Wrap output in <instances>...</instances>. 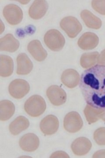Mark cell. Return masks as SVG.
<instances>
[{
    "mask_svg": "<svg viewBox=\"0 0 105 158\" xmlns=\"http://www.w3.org/2000/svg\"><path fill=\"white\" fill-rule=\"evenodd\" d=\"M85 101L91 107L105 110V66L96 65L85 70L79 83Z\"/></svg>",
    "mask_w": 105,
    "mask_h": 158,
    "instance_id": "6da1fadb",
    "label": "cell"
},
{
    "mask_svg": "<svg viewBox=\"0 0 105 158\" xmlns=\"http://www.w3.org/2000/svg\"><path fill=\"white\" fill-rule=\"evenodd\" d=\"M46 104L42 97L34 95L28 99L24 105L26 113L32 117L39 116L45 112Z\"/></svg>",
    "mask_w": 105,
    "mask_h": 158,
    "instance_id": "7a4b0ae2",
    "label": "cell"
},
{
    "mask_svg": "<svg viewBox=\"0 0 105 158\" xmlns=\"http://www.w3.org/2000/svg\"><path fill=\"white\" fill-rule=\"evenodd\" d=\"M44 41L49 48L58 52L62 49L65 45V39L60 31L52 29L48 31L44 37Z\"/></svg>",
    "mask_w": 105,
    "mask_h": 158,
    "instance_id": "3957f363",
    "label": "cell"
},
{
    "mask_svg": "<svg viewBox=\"0 0 105 158\" xmlns=\"http://www.w3.org/2000/svg\"><path fill=\"white\" fill-rule=\"evenodd\" d=\"M60 27L69 37L72 38L76 37L82 30L81 23L73 16L64 18L60 22Z\"/></svg>",
    "mask_w": 105,
    "mask_h": 158,
    "instance_id": "277c9868",
    "label": "cell"
},
{
    "mask_svg": "<svg viewBox=\"0 0 105 158\" xmlns=\"http://www.w3.org/2000/svg\"><path fill=\"white\" fill-rule=\"evenodd\" d=\"M30 85L27 81L22 79H16L9 85V90L10 95L16 99H21L30 91Z\"/></svg>",
    "mask_w": 105,
    "mask_h": 158,
    "instance_id": "5b68a950",
    "label": "cell"
},
{
    "mask_svg": "<svg viewBox=\"0 0 105 158\" xmlns=\"http://www.w3.org/2000/svg\"><path fill=\"white\" fill-rule=\"evenodd\" d=\"M82 119L78 113L73 111L66 114L64 119V127L68 132L76 133L82 127Z\"/></svg>",
    "mask_w": 105,
    "mask_h": 158,
    "instance_id": "8992f818",
    "label": "cell"
},
{
    "mask_svg": "<svg viewBox=\"0 0 105 158\" xmlns=\"http://www.w3.org/2000/svg\"><path fill=\"white\" fill-rule=\"evenodd\" d=\"M3 15L7 21L11 25L18 24L23 18L22 10L14 4L6 6L3 10Z\"/></svg>",
    "mask_w": 105,
    "mask_h": 158,
    "instance_id": "52a82bcc",
    "label": "cell"
},
{
    "mask_svg": "<svg viewBox=\"0 0 105 158\" xmlns=\"http://www.w3.org/2000/svg\"><path fill=\"white\" fill-rule=\"evenodd\" d=\"M46 94L50 102L54 106H61L66 102V93L57 85L50 86L47 90Z\"/></svg>",
    "mask_w": 105,
    "mask_h": 158,
    "instance_id": "ba28073f",
    "label": "cell"
},
{
    "mask_svg": "<svg viewBox=\"0 0 105 158\" xmlns=\"http://www.w3.org/2000/svg\"><path fill=\"white\" fill-rule=\"evenodd\" d=\"M40 130L44 135H51L57 132L59 127V121L56 116L49 115L42 119L40 123Z\"/></svg>",
    "mask_w": 105,
    "mask_h": 158,
    "instance_id": "9c48e42d",
    "label": "cell"
},
{
    "mask_svg": "<svg viewBox=\"0 0 105 158\" xmlns=\"http://www.w3.org/2000/svg\"><path fill=\"white\" fill-rule=\"evenodd\" d=\"M21 148L27 152L35 151L40 144L39 138L33 133L26 134L20 138L19 141Z\"/></svg>",
    "mask_w": 105,
    "mask_h": 158,
    "instance_id": "30bf717a",
    "label": "cell"
},
{
    "mask_svg": "<svg viewBox=\"0 0 105 158\" xmlns=\"http://www.w3.org/2000/svg\"><path fill=\"white\" fill-rule=\"evenodd\" d=\"M92 144L88 138L81 137L77 138L71 144V149L75 155L78 156H84L91 150Z\"/></svg>",
    "mask_w": 105,
    "mask_h": 158,
    "instance_id": "8fae6325",
    "label": "cell"
},
{
    "mask_svg": "<svg viewBox=\"0 0 105 158\" xmlns=\"http://www.w3.org/2000/svg\"><path fill=\"white\" fill-rule=\"evenodd\" d=\"M99 39L93 33L86 32L81 36L78 41V45L84 50L93 49L98 45Z\"/></svg>",
    "mask_w": 105,
    "mask_h": 158,
    "instance_id": "7c38bea8",
    "label": "cell"
},
{
    "mask_svg": "<svg viewBox=\"0 0 105 158\" xmlns=\"http://www.w3.org/2000/svg\"><path fill=\"white\" fill-rule=\"evenodd\" d=\"M48 7V4L46 1L43 0L34 1L29 9V15L33 19H40L46 14Z\"/></svg>",
    "mask_w": 105,
    "mask_h": 158,
    "instance_id": "4fadbf2b",
    "label": "cell"
},
{
    "mask_svg": "<svg viewBox=\"0 0 105 158\" xmlns=\"http://www.w3.org/2000/svg\"><path fill=\"white\" fill-rule=\"evenodd\" d=\"M27 49L32 56L38 62L44 61L47 56V52L39 40H32L29 44Z\"/></svg>",
    "mask_w": 105,
    "mask_h": 158,
    "instance_id": "5bb4252c",
    "label": "cell"
},
{
    "mask_svg": "<svg viewBox=\"0 0 105 158\" xmlns=\"http://www.w3.org/2000/svg\"><path fill=\"white\" fill-rule=\"evenodd\" d=\"M17 69L16 73L19 75L28 74L33 69V63L25 53H21L17 58Z\"/></svg>",
    "mask_w": 105,
    "mask_h": 158,
    "instance_id": "9a60e30c",
    "label": "cell"
},
{
    "mask_svg": "<svg viewBox=\"0 0 105 158\" xmlns=\"http://www.w3.org/2000/svg\"><path fill=\"white\" fill-rule=\"evenodd\" d=\"M80 75L76 70L74 69H66L63 72L61 76L62 83L69 88L76 87L79 83Z\"/></svg>",
    "mask_w": 105,
    "mask_h": 158,
    "instance_id": "2e32d148",
    "label": "cell"
},
{
    "mask_svg": "<svg viewBox=\"0 0 105 158\" xmlns=\"http://www.w3.org/2000/svg\"><path fill=\"white\" fill-rule=\"evenodd\" d=\"M19 46V41L11 34H7L0 40L1 51L14 52L17 50Z\"/></svg>",
    "mask_w": 105,
    "mask_h": 158,
    "instance_id": "e0dca14e",
    "label": "cell"
},
{
    "mask_svg": "<svg viewBox=\"0 0 105 158\" xmlns=\"http://www.w3.org/2000/svg\"><path fill=\"white\" fill-rule=\"evenodd\" d=\"M30 122L24 116H19L12 122L9 126L10 132L14 135H17L23 131L28 128Z\"/></svg>",
    "mask_w": 105,
    "mask_h": 158,
    "instance_id": "ac0fdd59",
    "label": "cell"
},
{
    "mask_svg": "<svg viewBox=\"0 0 105 158\" xmlns=\"http://www.w3.org/2000/svg\"><path fill=\"white\" fill-rule=\"evenodd\" d=\"M81 17L86 25L90 28L99 29L101 27V20L99 18L97 17L88 10H83L81 12Z\"/></svg>",
    "mask_w": 105,
    "mask_h": 158,
    "instance_id": "d6986e66",
    "label": "cell"
},
{
    "mask_svg": "<svg viewBox=\"0 0 105 158\" xmlns=\"http://www.w3.org/2000/svg\"><path fill=\"white\" fill-rule=\"evenodd\" d=\"M14 64L11 57L6 55L0 56V75L1 77H8L13 73Z\"/></svg>",
    "mask_w": 105,
    "mask_h": 158,
    "instance_id": "ffe728a7",
    "label": "cell"
},
{
    "mask_svg": "<svg viewBox=\"0 0 105 158\" xmlns=\"http://www.w3.org/2000/svg\"><path fill=\"white\" fill-rule=\"evenodd\" d=\"M15 107L14 104L9 100L0 102V119L5 121L11 118L14 114Z\"/></svg>",
    "mask_w": 105,
    "mask_h": 158,
    "instance_id": "44dd1931",
    "label": "cell"
},
{
    "mask_svg": "<svg viewBox=\"0 0 105 158\" xmlns=\"http://www.w3.org/2000/svg\"><path fill=\"white\" fill-rule=\"evenodd\" d=\"M104 110H99L87 105L84 110V113L89 124L94 123L99 120Z\"/></svg>",
    "mask_w": 105,
    "mask_h": 158,
    "instance_id": "7402d4cb",
    "label": "cell"
},
{
    "mask_svg": "<svg viewBox=\"0 0 105 158\" xmlns=\"http://www.w3.org/2000/svg\"><path fill=\"white\" fill-rule=\"evenodd\" d=\"M99 54L98 52L83 54L80 59V64L83 68L89 69L94 66L97 62Z\"/></svg>",
    "mask_w": 105,
    "mask_h": 158,
    "instance_id": "603a6c76",
    "label": "cell"
},
{
    "mask_svg": "<svg viewBox=\"0 0 105 158\" xmlns=\"http://www.w3.org/2000/svg\"><path fill=\"white\" fill-rule=\"evenodd\" d=\"M94 139L99 145H105V127L98 129L94 133Z\"/></svg>",
    "mask_w": 105,
    "mask_h": 158,
    "instance_id": "cb8c5ba5",
    "label": "cell"
},
{
    "mask_svg": "<svg viewBox=\"0 0 105 158\" xmlns=\"http://www.w3.org/2000/svg\"><path fill=\"white\" fill-rule=\"evenodd\" d=\"M92 8L99 14L105 15V1H93L91 2Z\"/></svg>",
    "mask_w": 105,
    "mask_h": 158,
    "instance_id": "d4e9b609",
    "label": "cell"
},
{
    "mask_svg": "<svg viewBox=\"0 0 105 158\" xmlns=\"http://www.w3.org/2000/svg\"><path fill=\"white\" fill-rule=\"evenodd\" d=\"M97 63L99 65L105 66V49L103 50L99 56Z\"/></svg>",
    "mask_w": 105,
    "mask_h": 158,
    "instance_id": "484cf974",
    "label": "cell"
},
{
    "mask_svg": "<svg viewBox=\"0 0 105 158\" xmlns=\"http://www.w3.org/2000/svg\"><path fill=\"white\" fill-rule=\"evenodd\" d=\"M93 158H105V150L97 152L93 156Z\"/></svg>",
    "mask_w": 105,
    "mask_h": 158,
    "instance_id": "4316f807",
    "label": "cell"
},
{
    "mask_svg": "<svg viewBox=\"0 0 105 158\" xmlns=\"http://www.w3.org/2000/svg\"><path fill=\"white\" fill-rule=\"evenodd\" d=\"M101 118L105 122V110L104 111V112H103L102 115L101 117Z\"/></svg>",
    "mask_w": 105,
    "mask_h": 158,
    "instance_id": "83f0119b",
    "label": "cell"
}]
</instances>
